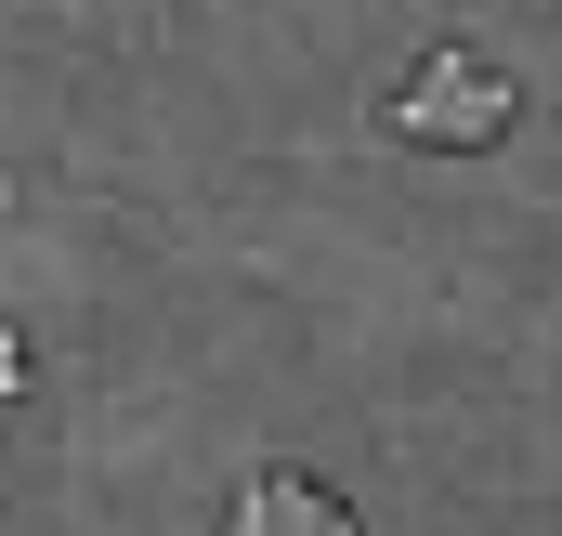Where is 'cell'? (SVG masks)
<instances>
[{"label":"cell","mask_w":562,"mask_h":536,"mask_svg":"<svg viewBox=\"0 0 562 536\" xmlns=\"http://www.w3.org/2000/svg\"><path fill=\"white\" fill-rule=\"evenodd\" d=\"M510 105H524L510 66H484V53L445 40L406 92H380V132H406V144H497V132H510Z\"/></svg>","instance_id":"6da1fadb"},{"label":"cell","mask_w":562,"mask_h":536,"mask_svg":"<svg viewBox=\"0 0 562 536\" xmlns=\"http://www.w3.org/2000/svg\"><path fill=\"white\" fill-rule=\"evenodd\" d=\"M236 536H353V511H340V498H314L301 471H262V484L236 498Z\"/></svg>","instance_id":"7a4b0ae2"},{"label":"cell","mask_w":562,"mask_h":536,"mask_svg":"<svg viewBox=\"0 0 562 536\" xmlns=\"http://www.w3.org/2000/svg\"><path fill=\"white\" fill-rule=\"evenodd\" d=\"M26 393V340H13V327H0V405Z\"/></svg>","instance_id":"3957f363"}]
</instances>
